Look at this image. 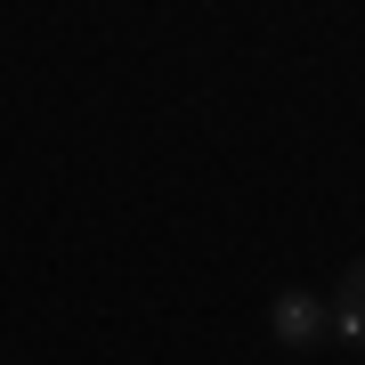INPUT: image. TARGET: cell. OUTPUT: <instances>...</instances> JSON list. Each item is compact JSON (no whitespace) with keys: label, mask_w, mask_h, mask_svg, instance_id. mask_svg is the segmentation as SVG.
<instances>
[{"label":"cell","mask_w":365,"mask_h":365,"mask_svg":"<svg viewBox=\"0 0 365 365\" xmlns=\"http://www.w3.org/2000/svg\"><path fill=\"white\" fill-rule=\"evenodd\" d=\"M268 325H276V341H284V349H317V341L333 333V309H325V300H309V292H284Z\"/></svg>","instance_id":"obj_1"},{"label":"cell","mask_w":365,"mask_h":365,"mask_svg":"<svg viewBox=\"0 0 365 365\" xmlns=\"http://www.w3.org/2000/svg\"><path fill=\"white\" fill-rule=\"evenodd\" d=\"M333 341H341V349H365V260L341 268V292H333Z\"/></svg>","instance_id":"obj_2"}]
</instances>
